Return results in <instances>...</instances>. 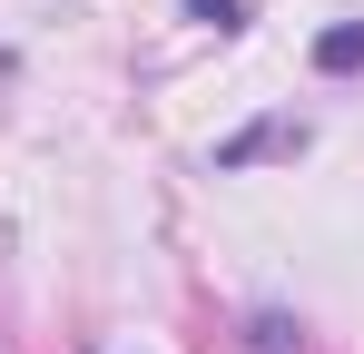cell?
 <instances>
[{
  "label": "cell",
  "instance_id": "cell-2",
  "mask_svg": "<svg viewBox=\"0 0 364 354\" xmlns=\"http://www.w3.org/2000/svg\"><path fill=\"white\" fill-rule=\"evenodd\" d=\"M315 69H325V79H355L364 69V20H335V30L315 40Z\"/></svg>",
  "mask_w": 364,
  "mask_h": 354
},
{
  "label": "cell",
  "instance_id": "cell-3",
  "mask_svg": "<svg viewBox=\"0 0 364 354\" xmlns=\"http://www.w3.org/2000/svg\"><path fill=\"white\" fill-rule=\"evenodd\" d=\"M246 335H256V354H305V325L286 315V305H256V315H246Z\"/></svg>",
  "mask_w": 364,
  "mask_h": 354
},
{
  "label": "cell",
  "instance_id": "cell-4",
  "mask_svg": "<svg viewBox=\"0 0 364 354\" xmlns=\"http://www.w3.org/2000/svg\"><path fill=\"white\" fill-rule=\"evenodd\" d=\"M187 20H197V30H217V40H227V30H246V0H187Z\"/></svg>",
  "mask_w": 364,
  "mask_h": 354
},
{
  "label": "cell",
  "instance_id": "cell-1",
  "mask_svg": "<svg viewBox=\"0 0 364 354\" xmlns=\"http://www.w3.org/2000/svg\"><path fill=\"white\" fill-rule=\"evenodd\" d=\"M305 118H256V128H237V138H217V177H246L266 168V158H305Z\"/></svg>",
  "mask_w": 364,
  "mask_h": 354
}]
</instances>
